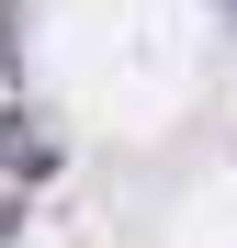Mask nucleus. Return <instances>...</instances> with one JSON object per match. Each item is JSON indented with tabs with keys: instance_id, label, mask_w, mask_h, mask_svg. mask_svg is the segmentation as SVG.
<instances>
[{
	"instance_id": "nucleus-1",
	"label": "nucleus",
	"mask_w": 237,
	"mask_h": 248,
	"mask_svg": "<svg viewBox=\"0 0 237 248\" xmlns=\"http://www.w3.org/2000/svg\"><path fill=\"white\" fill-rule=\"evenodd\" d=\"M0 147H12V170H57V147H46V124H23V113H0Z\"/></svg>"
}]
</instances>
